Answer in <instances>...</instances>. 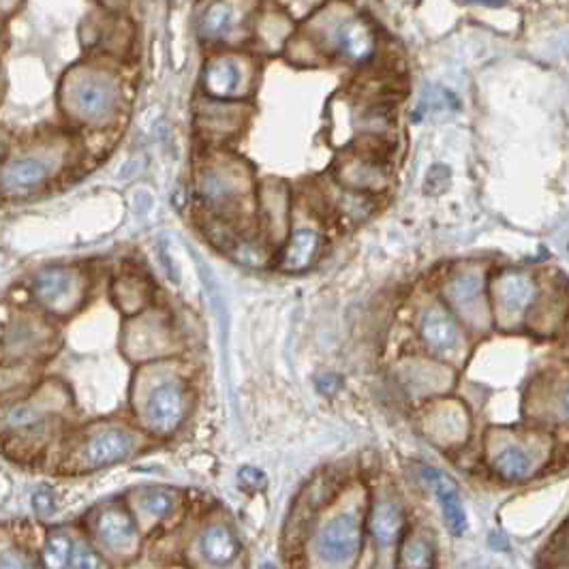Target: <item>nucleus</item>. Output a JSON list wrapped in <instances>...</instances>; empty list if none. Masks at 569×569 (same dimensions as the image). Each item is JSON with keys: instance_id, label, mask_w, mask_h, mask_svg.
Segmentation results:
<instances>
[{"instance_id": "obj_1", "label": "nucleus", "mask_w": 569, "mask_h": 569, "mask_svg": "<svg viewBox=\"0 0 569 569\" xmlns=\"http://www.w3.org/2000/svg\"><path fill=\"white\" fill-rule=\"evenodd\" d=\"M118 82L97 69H75L65 80V105L88 124H105L118 110Z\"/></svg>"}, {"instance_id": "obj_2", "label": "nucleus", "mask_w": 569, "mask_h": 569, "mask_svg": "<svg viewBox=\"0 0 569 569\" xmlns=\"http://www.w3.org/2000/svg\"><path fill=\"white\" fill-rule=\"evenodd\" d=\"M362 525L354 511H340L330 518L315 537V550L328 565H347L358 557Z\"/></svg>"}, {"instance_id": "obj_3", "label": "nucleus", "mask_w": 569, "mask_h": 569, "mask_svg": "<svg viewBox=\"0 0 569 569\" xmlns=\"http://www.w3.org/2000/svg\"><path fill=\"white\" fill-rule=\"evenodd\" d=\"M60 163L62 152L54 148H43L39 152L12 159L3 169L4 195H22L39 189L58 172Z\"/></svg>"}, {"instance_id": "obj_4", "label": "nucleus", "mask_w": 569, "mask_h": 569, "mask_svg": "<svg viewBox=\"0 0 569 569\" xmlns=\"http://www.w3.org/2000/svg\"><path fill=\"white\" fill-rule=\"evenodd\" d=\"M33 293L41 307L48 308L50 313L66 315L77 308L84 287H82V277L75 270L51 266L35 274Z\"/></svg>"}, {"instance_id": "obj_5", "label": "nucleus", "mask_w": 569, "mask_h": 569, "mask_svg": "<svg viewBox=\"0 0 569 569\" xmlns=\"http://www.w3.org/2000/svg\"><path fill=\"white\" fill-rule=\"evenodd\" d=\"M186 387L180 379H165L152 387L144 407L148 428L157 434H172L184 420Z\"/></svg>"}, {"instance_id": "obj_6", "label": "nucleus", "mask_w": 569, "mask_h": 569, "mask_svg": "<svg viewBox=\"0 0 569 569\" xmlns=\"http://www.w3.org/2000/svg\"><path fill=\"white\" fill-rule=\"evenodd\" d=\"M136 449L137 439L129 428L105 426L88 434L84 446L80 448V464L84 469L110 467L127 460L131 454H136Z\"/></svg>"}, {"instance_id": "obj_7", "label": "nucleus", "mask_w": 569, "mask_h": 569, "mask_svg": "<svg viewBox=\"0 0 569 569\" xmlns=\"http://www.w3.org/2000/svg\"><path fill=\"white\" fill-rule=\"evenodd\" d=\"M537 287L531 277L522 272H503L495 283L496 317L503 325L518 323L533 307Z\"/></svg>"}, {"instance_id": "obj_8", "label": "nucleus", "mask_w": 569, "mask_h": 569, "mask_svg": "<svg viewBox=\"0 0 569 569\" xmlns=\"http://www.w3.org/2000/svg\"><path fill=\"white\" fill-rule=\"evenodd\" d=\"M325 39L336 54L351 62H362L372 54V35L360 19L336 18L325 26Z\"/></svg>"}, {"instance_id": "obj_9", "label": "nucleus", "mask_w": 569, "mask_h": 569, "mask_svg": "<svg viewBox=\"0 0 569 569\" xmlns=\"http://www.w3.org/2000/svg\"><path fill=\"white\" fill-rule=\"evenodd\" d=\"M420 336L424 345L437 355H452L460 347V328L452 313L439 304L424 308L420 315Z\"/></svg>"}, {"instance_id": "obj_10", "label": "nucleus", "mask_w": 569, "mask_h": 569, "mask_svg": "<svg viewBox=\"0 0 569 569\" xmlns=\"http://www.w3.org/2000/svg\"><path fill=\"white\" fill-rule=\"evenodd\" d=\"M246 84V65L238 56H216L208 62L204 86L216 99H230L240 95Z\"/></svg>"}, {"instance_id": "obj_11", "label": "nucleus", "mask_w": 569, "mask_h": 569, "mask_svg": "<svg viewBox=\"0 0 569 569\" xmlns=\"http://www.w3.org/2000/svg\"><path fill=\"white\" fill-rule=\"evenodd\" d=\"M95 531L103 544L110 546L112 550H127L133 546L137 535V526L131 511L121 503L103 505L99 516L95 518Z\"/></svg>"}, {"instance_id": "obj_12", "label": "nucleus", "mask_w": 569, "mask_h": 569, "mask_svg": "<svg viewBox=\"0 0 569 569\" xmlns=\"http://www.w3.org/2000/svg\"><path fill=\"white\" fill-rule=\"evenodd\" d=\"M424 479H426L428 486L433 488L434 496L439 499L448 529L452 531L454 535H463V533L467 531V514H464L463 503H460L456 484H454L446 473H441V471L437 469H424Z\"/></svg>"}, {"instance_id": "obj_13", "label": "nucleus", "mask_w": 569, "mask_h": 569, "mask_svg": "<svg viewBox=\"0 0 569 569\" xmlns=\"http://www.w3.org/2000/svg\"><path fill=\"white\" fill-rule=\"evenodd\" d=\"M199 193L214 208H230L242 193L240 174L234 168H208L199 175Z\"/></svg>"}, {"instance_id": "obj_14", "label": "nucleus", "mask_w": 569, "mask_h": 569, "mask_svg": "<svg viewBox=\"0 0 569 569\" xmlns=\"http://www.w3.org/2000/svg\"><path fill=\"white\" fill-rule=\"evenodd\" d=\"M199 552L206 563L214 567H227L240 555V542L230 526L214 522L208 525L199 537Z\"/></svg>"}, {"instance_id": "obj_15", "label": "nucleus", "mask_w": 569, "mask_h": 569, "mask_svg": "<svg viewBox=\"0 0 569 569\" xmlns=\"http://www.w3.org/2000/svg\"><path fill=\"white\" fill-rule=\"evenodd\" d=\"M493 469L505 482H522L533 473L535 460L525 443L508 441L493 454Z\"/></svg>"}, {"instance_id": "obj_16", "label": "nucleus", "mask_w": 569, "mask_h": 569, "mask_svg": "<svg viewBox=\"0 0 569 569\" xmlns=\"http://www.w3.org/2000/svg\"><path fill=\"white\" fill-rule=\"evenodd\" d=\"M322 248V236L310 227H300L293 231L292 240L284 246L281 257V268L284 272H302L317 260Z\"/></svg>"}, {"instance_id": "obj_17", "label": "nucleus", "mask_w": 569, "mask_h": 569, "mask_svg": "<svg viewBox=\"0 0 569 569\" xmlns=\"http://www.w3.org/2000/svg\"><path fill=\"white\" fill-rule=\"evenodd\" d=\"M446 296L460 313L473 315L484 298V274L479 270H463L454 274L446 284Z\"/></svg>"}, {"instance_id": "obj_18", "label": "nucleus", "mask_w": 569, "mask_h": 569, "mask_svg": "<svg viewBox=\"0 0 569 569\" xmlns=\"http://www.w3.org/2000/svg\"><path fill=\"white\" fill-rule=\"evenodd\" d=\"M402 525H405V516H402L401 505L396 501L384 499L372 505L369 529L379 546L386 548L394 544L398 537H401Z\"/></svg>"}, {"instance_id": "obj_19", "label": "nucleus", "mask_w": 569, "mask_h": 569, "mask_svg": "<svg viewBox=\"0 0 569 569\" xmlns=\"http://www.w3.org/2000/svg\"><path fill=\"white\" fill-rule=\"evenodd\" d=\"M236 7L230 0H216L204 9L199 18V35L204 39H225L236 26Z\"/></svg>"}, {"instance_id": "obj_20", "label": "nucleus", "mask_w": 569, "mask_h": 569, "mask_svg": "<svg viewBox=\"0 0 569 569\" xmlns=\"http://www.w3.org/2000/svg\"><path fill=\"white\" fill-rule=\"evenodd\" d=\"M340 180L349 186V189H381L386 186L384 169L377 168L375 163L364 161V159H354V161L345 163L340 169Z\"/></svg>"}, {"instance_id": "obj_21", "label": "nucleus", "mask_w": 569, "mask_h": 569, "mask_svg": "<svg viewBox=\"0 0 569 569\" xmlns=\"http://www.w3.org/2000/svg\"><path fill=\"white\" fill-rule=\"evenodd\" d=\"M75 542L66 531H51L45 540L43 550H41V563L43 569H66L71 567V557H74Z\"/></svg>"}, {"instance_id": "obj_22", "label": "nucleus", "mask_w": 569, "mask_h": 569, "mask_svg": "<svg viewBox=\"0 0 569 569\" xmlns=\"http://www.w3.org/2000/svg\"><path fill=\"white\" fill-rule=\"evenodd\" d=\"M434 548L431 540L424 535L407 537L401 548V563L398 569H433Z\"/></svg>"}, {"instance_id": "obj_23", "label": "nucleus", "mask_w": 569, "mask_h": 569, "mask_svg": "<svg viewBox=\"0 0 569 569\" xmlns=\"http://www.w3.org/2000/svg\"><path fill=\"white\" fill-rule=\"evenodd\" d=\"M139 508L154 518H165L174 510V493L168 488H144L139 495Z\"/></svg>"}, {"instance_id": "obj_24", "label": "nucleus", "mask_w": 569, "mask_h": 569, "mask_svg": "<svg viewBox=\"0 0 569 569\" xmlns=\"http://www.w3.org/2000/svg\"><path fill=\"white\" fill-rule=\"evenodd\" d=\"M101 557L86 542H75L74 557H71V569H101Z\"/></svg>"}, {"instance_id": "obj_25", "label": "nucleus", "mask_w": 569, "mask_h": 569, "mask_svg": "<svg viewBox=\"0 0 569 569\" xmlns=\"http://www.w3.org/2000/svg\"><path fill=\"white\" fill-rule=\"evenodd\" d=\"M0 569H35V563L18 548H4L3 558H0Z\"/></svg>"}, {"instance_id": "obj_26", "label": "nucleus", "mask_w": 569, "mask_h": 569, "mask_svg": "<svg viewBox=\"0 0 569 569\" xmlns=\"http://www.w3.org/2000/svg\"><path fill=\"white\" fill-rule=\"evenodd\" d=\"M35 510H37L41 516H48L54 511V496H51L50 490H39V493L35 495Z\"/></svg>"}, {"instance_id": "obj_27", "label": "nucleus", "mask_w": 569, "mask_h": 569, "mask_svg": "<svg viewBox=\"0 0 569 569\" xmlns=\"http://www.w3.org/2000/svg\"><path fill=\"white\" fill-rule=\"evenodd\" d=\"M240 479H242V484L251 486V488H260V486L266 484V475H263L261 471H257L253 467L242 469L240 471Z\"/></svg>"}, {"instance_id": "obj_28", "label": "nucleus", "mask_w": 569, "mask_h": 569, "mask_svg": "<svg viewBox=\"0 0 569 569\" xmlns=\"http://www.w3.org/2000/svg\"><path fill=\"white\" fill-rule=\"evenodd\" d=\"M558 416L563 422L569 424V384L563 387L561 396H558Z\"/></svg>"}, {"instance_id": "obj_29", "label": "nucleus", "mask_w": 569, "mask_h": 569, "mask_svg": "<svg viewBox=\"0 0 569 569\" xmlns=\"http://www.w3.org/2000/svg\"><path fill=\"white\" fill-rule=\"evenodd\" d=\"M464 3L484 4V7H503V4H505V0H464Z\"/></svg>"}]
</instances>
